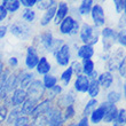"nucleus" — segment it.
Here are the masks:
<instances>
[{
    "mask_svg": "<svg viewBox=\"0 0 126 126\" xmlns=\"http://www.w3.org/2000/svg\"><path fill=\"white\" fill-rule=\"evenodd\" d=\"M78 33L83 45H90L94 47V45H96L100 40V31H97L93 25H91L87 22L80 24Z\"/></svg>",
    "mask_w": 126,
    "mask_h": 126,
    "instance_id": "1",
    "label": "nucleus"
},
{
    "mask_svg": "<svg viewBox=\"0 0 126 126\" xmlns=\"http://www.w3.org/2000/svg\"><path fill=\"white\" fill-rule=\"evenodd\" d=\"M8 31H9L13 36H15L18 39L23 40H28L31 37V33H32V29H31L30 24L25 23L23 21H16L12 23L8 27Z\"/></svg>",
    "mask_w": 126,
    "mask_h": 126,
    "instance_id": "2",
    "label": "nucleus"
},
{
    "mask_svg": "<svg viewBox=\"0 0 126 126\" xmlns=\"http://www.w3.org/2000/svg\"><path fill=\"white\" fill-rule=\"evenodd\" d=\"M25 91L28 93V97L37 100L38 102L45 97V92H46V90H45V87L43 85V81L40 79H33L32 83L28 86V88Z\"/></svg>",
    "mask_w": 126,
    "mask_h": 126,
    "instance_id": "3",
    "label": "nucleus"
},
{
    "mask_svg": "<svg viewBox=\"0 0 126 126\" xmlns=\"http://www.w3.org/2000/svg\"><path fill=\"white\" fill-rule=\"evenodd\" d=\"M45 117L47 118V126H63V116H62V110L59 109L56 106H52L49 110L46 112Z\"/></svg>",
    "mask_w": 126,
    "mask_h": 126,
    "instance_id": "4",
    "label": "nucleus"
},
{
    "mask_svg": "<svg viewBox=\"0 0 126 126\" xmlns=\"http://www.w3.org/2000/svg\"><path fill=\"white\" fill-rule=\"evenodd\" d=\"M100 36L102 38L103 44V50H109L116 43V36L117 31L110 27H104L100 31Z\"/></svg>",
    "mask_w": 126,
    "mask_h": 126,
    "instance_id": "5",
    "label": "nucleus"
},
{
    "mask_svg": "<svg viewBox=\"0 0 126 126\" xmlns=\"http://www.w3.org/2000/svg\"><path fill=\"white\" fill-rule=\"evenodd\" d=\"M54 57L60 66H69L70 61H71V49H70L69 44H63L60 47V49L54 54Z\"/></svg>",
    "mask_w": 126,
    "mask_h": 126,
    "instance_id": "6",
    "label": "nucleus"
},
{
    "mask_svg": "<svg viewBox=\"0 0 126 126\" xmlns=\"http://www.w3.org/2000/svg\"><path fill=\"white\" fill-rule=\"evenodd\" d=\"M90 14L92 20H93V27L95 29L104 27V24H106V14H104L103 7L100 3H94Z\"/></svg>",
    "mask_w": 126,
    "mask_h": 126,
    "instance_id": "7",
    "label": "nucleus"
},
{
    "mask_svg": "<svg viewBox=\"0 0 126 126\" xmlns=\"http://www.w3.org/2000/svg\"><path fill=\"white\" fill-rule=\"evenodd\" d=\"M39 54H38V49L34 45H30L27 47V56H25V66L28 70H33L36 69L37 64L39 62Z\"/></svg>",
    "mask_w": 126,
    "mask_h": 126,
    "instance_id": "8",
    "label": "nucleus"
},
{
    "mask_svg": "<svg viewBox=\"0 0 126 126\" xmlns=\"http://www.w3.org/2000/svg\"><path fill=\"white\" fill-rule=\"evenodd\" d=\"M75 102H76V94H75L73 91H69L66 93H62L57 96L55 106L59 109L63 110L64 108H66L69 106H75Z\"/></svg>",
    "mask_w": 126,
    "mask_h": 126,
    "instance_id": "9",
    "label": "nucleus"
},
{
    "mask_svg": "<svg viewBox=\"0 0 126 126\" xmlns=\"http://www.w3.org/2000/svg\"><path fill=\"white\" fill-rule=\"evenodd\" d=\"M28 99V93L27 91L23 90V88H20L17 87L16 90L14 91L13 93L9 95V103L12 108H15V107H21L23 104V102Z\"/></svg>",
    "mask_w": 126,
    "mask_h": 126,
    "instance_id": "10",
    "label": "nucleus"
},
{
    "mask_svg": "<svg viewBox=\"0 0 126 126\" xmlns=\"http://www.w3.org/2000/svg\"><path fill=\"white\" fill-rule=\"evenodd\" d=\"M69 12H70V8H69L68 2H65V1L57 2L56 13H55V17H54V20H53L54 24H55V25H59V24L69 15Z\"/></svg>",
    "mask_w": 126,
    "mask_h": 126,
    "instance_id": "11",
    "label": "nucleus"
},
{
    "mask_svg": "<svg viewBox=\"0 0 126 126\" xmlns=\"http://www.w3.org/2000/svg\"><path fill=\"white\" fill-rule=\"evenodd\" d=\"M53 106V102L49 101L48 99L44 97L41 101L37 103L36 108L33 109L32 113H31L30 118H33V117H37V116H43V115H46V112L49 110V108Z\"/></svg>",
    "mask_w": 126,
    "mask_h": 126,
    "instance_id": "12",
    "label": "nucleus"
},
{
    "mask_svg": "<svg viewBox=\"0 0 126 126\" xmlns=\"http://www.w3.org/2000/svg\"><path fill=\"white\" fill-rule=\"evenodd\" d=\"M76 22H77V20L72 15H68V16L59 24V32H60L61 34L70 36V33L73 30V27H75Z\"/></svg>",
    "mask_w": 126,
    "mask_h": 126,
    "instance_id": "13",
    "label": "nucleus"
},
{
    "mask_svg": "<svg viewBox=\"0 0 126 126\" xmlns=\"http://www.w3.org/2000/svg\"><path fill=\"white\" fill-rule=\"evenodd\" d=\"M88 86H90V79L88 77L85 76V75H78L75 79V83H73V90L78 92V93H87V90H88Z\"/></svg>",
    "mask_w": 126,
    "mask_h": 126,
    "instance_id": "14",
    "label": "nucleus"
},
{
    "mask_svg": "<svg viewBox=\"0 0 126 126\" xmlns=\"http://www.w3.org/2000/svg\"><path fill=\"white\" fill-rule=\"evenodd\" d=\"M103 106H104V117H103V122L106 124H110L112 123L115 118L117 117V113H118V108H117L116 104H111V103L108 102H103Z\"/></svg>",
    "mask_w": 126,
    "mask_h": 126,
    "instance_id": "15",
    "label": "nucleus"
},
{
    "mask_svg": "<svg viewBox=\"0 0 126 126\" xmlns=\"http://www.w3.org/2000/svg\"><path fill=\"white\" fill-rule=\"evenodd\" d=\"M96 80H97L100 87H102L104 90H109L110 87L112 86L113 81H115V77H113L112 72L104 71L102 73H99V77H97Z\"/></svg>",
    "mask_w": 126,
    "mask_h": 126,
    "instance_id": "16",
    "label": "nucleus"
},
{
    "mask_svg": "<svg viewBox=\"0 0 126 126\" xmlns=\"http://www.w3.org/2000/svg\"><path fill=\"white\" fill-rule=\"evenodd\" d=\"M34 78V73L32 72H24L23 70H18V87L27 90L28 86L32 83Z\"/></svg>",
    "mask_w": 126,
    "mask_h": 126,
    "instance_id": "17",
    "label": "nucleus"
},
{
    "mask_svg": "<svg viewBox=\"0 0 126 126\" xmlns=\"http://www.w3.org/2000/svg\"><path fill=\"white\" fill-rule=\"evenodd\" d=\"M94 54H95L94 47L90 45H81L78 47L77 50V57L80 60H92Z\"/></svg>",
    "mask_w": 126,
    "mask_h": 126,
    "instance_id": "18",
    "label": "nucleus"
},
{
    "mask_svg": "<svg viewBox=\"0 0 126 126\" xmlns=\"http://www.w3.org/2000/svg\"><path fill=\"white\" fill-rule=\"evenodd\" d=\"M54 38H55V37H54L53 32L49 30H45L39 34V44L41 45V47H43L44 49H46V52L49 49V47H50V45H52V43H53Z\"/></svg>",
    "mask_w": 126,
    "mask_h": 126,
    "instance_id": "19",
    "label": "nucleus"
},
{
    "mask_svg": "<svg viewBox=\"0 0 126 126\" xmlns=\"http://www.w3.org/2000/svg\"><path fill=\"white\" fill-rule=\"evenodd\" d=\"M104 111H106V109H104V106H103V103H101V104H99V106H97V108L94 110L93 112L90 115V117H88V120H90L92 124H94V125H97V124H100L101 122H103Z\"/></svg>",
    "mask_w": 126,
    "mask_h": 126,
    "instance_id": "20",
    "label": "nucleus"
},
{
    "mask_svg": "<svg viewBox=\"0 0 126 126\" xmlns=\"http://www.w3.org/2000/svg\"><path fill=\"white\" fill-rule=\"evenodd\" d=\"M52 69V65L50 63L48 62V59L46 56H41L39 59V62L37 64L36 66V70H37V73L38 75H41V76H45V75H48Z\"/></svg>",
    "mask_w": 126,
    "mask_h": 126,
    "instance_id": "21",
    "label": "nucleus"
},
{
    "mask_svg": "<svg viewBox=\"0 0 126 126\" xmlns=\"http://www.w3.org/2000/svg\"><path fill=\"white\" fill-rule=\"evenodd\" d=\"M37 103H38V101H37V100L31 99V97H28V99L23 102V104L20 107L22 115H25V116L30 117L31 113H32V111H33V109L36 108Z\"/></svg>",
    "mask_w": 126,
    "mask_h": 126,
    "instance_id": "22",
    "label": "nucleus"
},
{
    "mask_svg": "<svg viewBox=\"0 0 126 126\" xmlns=\"http://www.w3.org/2000/svg\"><path fill=\"white\" fill-rule=\"evenodd\" d=\"M56 5L45 10V13H44L43 17L40 20V25L41 27H47V25H49L50 22H53L54 17H55V13H56Z\"/></svg>",
    "mask_w": 126,
    "mask_h": 126,
    "instance_id": "23",
    "label": "nucleus"
},
{
    "mask_svg": "<svg viewBox=\"0 0 126 126\" xmlns=\"http://www.w3.org/2000/svg\"><path fill=\"white\" fill-rule=\"evenodd\" d=\"M0 3L6 8L8 14H15L21 7L20 0H2Z\"/></svg>",
    "mask_w": 126,
    "mask_h": 126,
    "instance_id": "24",
    "label": "nucleus"
},
{
    "mask_svg": "<svg viewBox=\"0 0 126 126\" xmlns=\"http://www.w3.org/2000/svg\"><path fill=\"white\" fill-rule=\"evenodd\" d=\"M94 5L93 0H83L78 7V15L79 16H87L92 10V7Z\"/></svg>",
    "mask_w": 126,
    "mask_h": 126,
    "instance_id": "25",
    "label": "nucleus"
},
{
    "mask_svg": "<svg viewBox=\"0 0 126 126\" xmlns=\"http://www.w3.org/2000/svg\"><path fill=\"white\" fill-rule=\"evenodd\" d=\"M62 93H63V87L61 86L60 84H57V85H55V86L53 87V88H50V90L45 92V95H46L45 97L48 99L49 101H52V102H54V101L56 100L57 96Z\"/></svg>",
    "mask_w": 126,
    "mask_h": 126,
    "instance_id": "26",
    "label": "nucleus"
},
{
    "mask_svg": "<svg viewBox=\"0 0 126 126\" xmlns=\"http://www.w3.org/2000/svg\"><path fill=\"white\" fill-rule=\"evenodd\" d=\"M62 116H63V122L64 124H68L70 122H72V119L76 117V109L75 106H69L64 108L62 110Z\"/></svg>",
    "mask_w": 126,
    "mask_h": 126,
    "instance_id": "27",
    "label": "nucleus"
},
{
    "mask_svg": "<svg viewBox=\"0 0 126 126\" xmlns=\"http://www.w3.org/2000/svg\"><path fill=\"white\" fill-rule=\"evenodd\" d=\"M100 103L99 101L96 99H91L88 102L85 104V107H84V110H83V117H90V115L92 112H93L94 110L97 108V106H99Z\"/></svg>",
    "mask_w": 126,
    "mask_h": 126,
    "instance_id": "28",
    "label": "nucleus"
},
{
    "mask_svg": "<svg viewBox=\"0 0 126 126\" xmlns=\"http://www.w3.org/2000/svg\"><path fill=\"white\" fill-rule=\"evenodd\" d=\"M41 81H43V85H44V87H45V90L48 91V90H50V88H53L55 85H57V77L48 73V75H45V76H44Z\"/></svg>",
    "mask_w": 126,
    "mask_h": 126,
    "instance_id": "29",
    "label": "nucleus"
},
{
    "mask_svg": "<svg viewBox=\"0 0 126 126\" xmlns=\"http://www.w3.org/2000/svg\"><path fill=\"white\" fill-rule=\"evenodd\" d=\"M100 91H101V87H100L97 80H90V86L87 90V94L91 99H96L97 95L100 94Z\"/></svg>",
    "mask_w": 126,
    "mask_h": 126,
    "instance_id": "30",
    "label": "nucleus"
},
{
    "mask_svg": "<svg viewBox=\"0 0 126 126\" xmlns=\"http://www.w3.org/2000/svg\"><path fill=\"white\" fill-rule=\"evenodd\" d=\"M81 70H83V75L85 76H90L91 73L95 70V63L93 60H81Z\"/></svg>",
    "mask_w": 126,
    "mask_h": 126,
    "instance_id": "31",
    "label": "nucleus"
},
{
    "mask_svg": "<svg viewBox=\"0 0 126 126\" xmlns=\"http://www.w3.org/2000/svg\"><path fill=\"white\" fill-rule=\"evenodd\" d=\"M22 115L21 112V108L20 107H15V108H12L8 112V116H7V119H6V124L7 125H13L14 122L18 118V117Z\"/></svg>",
    "mask_w": 126,
    "mask_h": 126,
    "instance_id": "32",
    "label": "nucleus"
},
{
    "mask_svg": "<svg viewBox=\"0 0 126 126\" xmlns=\"http://www.w3.org/2000/svg\"><path fill=\"white\" fill-rule=\"evenodd\" d=\"M36 17H37L36 10L30 9V8H24L23 12H22V20H23L25 23H28V24L34 22Z\"/></svg>",
    "mask_w": 126,
    "mask_h": 126,
    "instance_id": "33",
    "label": "nucleus"
},
{
    "mask_svg": "<svg viewBox=\"0 0 126 126\" xmlns=\"http://www.w3.org/2000/svg\"><path fill=\"white\" fill-rule=\"evenodd\" d=\"M125 123H126V109L125 108H120V109H118L117 117L112 122V126H125Z\"/></svg>",
    "mask_w": 126,
    "mask_h": 126,
    "instance_id": "34",
    "label": "nucleus"
},
{
    "mask_svg": "<svg viewBox=\"0 0 126 126\" xmlns=\"http://www.w3.org/2000/svg\"><path fill=\"white\" fill-rule=\"evenodd\" d=\"M72 77H73L72 70H71L70 66H68V68H66V69L61 73V77H60V79H61V81H62L63 86H69V84L71 83Z\"/></svg>",
    "mask_w": 126,
    "mask_h": 126,
    "instance_id": "35",
    "label": "nucleus"
},
{
    "mask_svg": "<svg viewBox=\"0 0 126 126\" xmlns=\"http://www.w3.org/2000/svg\"><path fill=\"white\" fill-rule=\"evenodd\" d=\"M122 93L117 92V91H109L107 94V101L106 102L111 103V104H116L117 102H119L122 100Z\"/></svg>",
    "mask_w": 126,
    "mask_h": 126,
    "instance_id": "36",
    "label": "nucleus"
},
{
    "mask_svg": "<svg viewBox=\"0 0 126 126\" xmlns=\"http://www.w3.org/2000/svg\"><path fill=\"white\" fill-rule=\"evenodd\" d=\"M56 3H57V1H55V0H41V1L37 2L36 6L39 10H47L50 7L55 6Z\"/></svg>",
    "mask_w": 126,
    "mask_h": 126,
    "instance_id": "37",
    "label": "nucleus"
},
{
    "mask_svg": "<svg viewBox=\"0 0 126 126\" xmlns=\"http://www.w3.org/2000/svg\"><path fill=\"white\" fill-rule=\"evenodd\" d=\"M63 44H64V41H63V39H60V38H54V40H53V43H52V45H50V47H49V49L47 50L48 53H50V54H55L57 52V50L60 49V47L62 46Z\"/></svg>",
    "mask_w": 126,
    "mask_h": 126,
    "instance_id": "38",
    "label": "nucleus"
},
{
    "mask_svg": "<svg viewBox=\"0 0 126 126\" xmlns=\"http://www.w3.org/2000/svg\"><path fill=\"white\" fill-rule=\"evenodd\" d=\"M30 125L31 126H47V118L45 117V115L33 117V118H31Z\"/></svg>",
    "mask_w": 126,
    "mask_h": 126,
    "instance_id": "39",
    "label": "nucleus"
},
{
    "mask_svg": "<svg viewBox=\"0 0 126 126\" xmlns=\"http://www.w3.org/2000/svg\"><path fill=\"white\" fill-rule=\"evenodd\" d=\"M69 66L71 68V70H72L73 75L78 76V75H81V73H83V70H81V62H80L79 60L72 61Z\"/></svg>",
    "mask_w": 126,
    "mask_h": 126,
    "instance_id": "40",
    "label": "nucleus"
},
{
    "mask_svg": "<svg viewBox=\"0 0 126 126\" xmlns=\"http://www.w3.org/2000/svg\"><path fill=\"white\" fill-rule=\"evenodd\" d=\"M31 122V118L29 116H25V115H21L18 118H17L15 122H14L13 126H25L29 125Z\"/></svg>",
    "mask_w": 126,
    "mask_h": 126,
    "instance_id": "41",
    "label": "nucleus"
},
{
    "mask_svg": "<svg viewBox=\"0 0 126 126\" xmlns=\"http://www.w3.org/2000/svg\"><path fill=\"white\" fill-rule=\"evenodd\" d=\"M113 6L115 9L118 14H125L126 9V1L125 0H115L113 1Z\"/></svg>",
    "mask_w": 126,
    "mask_h": 126,
    "instance_id": "42",
    "label": "nucleus"
},
{
    "mask_svg": "<svg viewBox=\"0 0 126 126\" xmlns=\"http://www.w3.org/2000/svg\"><path fill=\"white\" fill-rule=\"evenodd\" d=\"M12 71H13V70H10L9 68H6V66H5V69H3L2 73H1V76H0V90L5 86V84H6L7 79H8L9 75L12 73Z\"/></svg>",
    "mask_w": 126,
    "mask_h": 126,
    "instance_id": "43",
    "label": "nucleus"
},
{
    "mask_svg": "<svg viewBox=\"0 0 126 126\" xmlns=\"http://www.w3.org/2000/svg\"><path fill=\"white\" fill-rule=\"evenodd\" d=\"M116 43H118L120 46H126V30H119L116 36Z\"/></svg>",
    "mask_w": 126,
    "mask_h": 126,
    "instance_id": "44",
    "label": "nucleus"
},
{
    "mask_svg": "<svg viewBox=\"0 0 126 126\" xmlns=\"http://www.w3.org/2000/svg\"><path fill=\"white\" fill-rule=\"evenodd\" d=\"M8 112H9V109H8L5 104L1 103V104H0V125H2L3 123H6Z\"/></svg>",
    "mask_w": 126,
    "mask_h": 126,
    "instance_id": "45",
    "label": "nucleus"
},
{
    "mask_svg": "<svg viewBox=\"0 0 126 126\" xmlns=\"http://www.w3.org/2000/svg\"><path fill=\"white\" fill-rule=\"evenodd\" d=\"M125 66H126V59L123 57V59L119 61L118 65H117V69H116V70H118V72H119L122 78H125V76H126V68Z\"/></svg>",
    "mask_w": 126,
    "mask_h": 126,
    "instance_id": "46",
    "label": "nucleus"
},
{
    "mask_svg": "<svg viewBox=\"0 0 126 126\" xmlns=\"http://www.w3.org/2000/svg\"><path fill=\"white\" fill-rule=\"evenodd\" d=\"M7 65H8V68H9L10 70L16 69L17 66H18V59H17L16 56L9 57L8 61H7Z\"/></svg>",
    "mask_w": 126,
    "mask_h": 126,
    "instance_id": "47",
    "label": "nucleus"
},
{
    "mask_svg": "<svg viewBox=\"0 0 126 126\" xmlns=\"http://www.w3.org/2000/svg\"><path fill=\"white\" fill-rule=\"evenodd\" d=\"M38 2V0H20L21 6H23L24 8H30L32 9V7H34Z\"/></svg>",
    "mask_w": 126,
    "mask_h": 126,
    "instance_id": "48",
    "label": "nucleus"
},
{
    "mask_svg": "<svg viewBox=\"0 0 126 126\" xmlns=\"http://www.w3.org/2000/svg\"><path fill=\"white\" fill-rule=\"evenodd\" d=\"M8 17V12L6 10V8L0 3V22H3L5 20H7Z\"/></svg>",
    "mask_w": 126,
    "mask_h": 126,
    "instance_id": "49",
    "label": "nucleus"
},
{
    "mask_svg": "<svg viewBox=\"0 0 126 126\" xmlns=\"http://www.w3.org/2000/svg\"><path fill=\"white\" fill-rule=\"evenodd\" d=\"M8 32V25H0V39L5 38Z\"/></svg>",
    "mask_w": 126,
    "mask_h": 126,
    "instance_id": "50",
    "label": "nucleus"
},
{
    "mask_svg": "<svg viewBox=\"0 0 126 126\" xmlns=\"http://www.w3.org/2000/svg\"><path fill=\"white\" fill-rule=\"evenodd\" d=\"M77 126H90V120L87 117H81V119L77 123Z\"/></svg>",
    "mask_w": 126,
    "mask_h": 126,
    "instance_id": "51",
    "label": "nucleus"
},
{
    "mask_svg": "<svg viewBox=\"0 0 126 126\" xmlns=\"http://www.w3.org/2000/svg\"><path fill=\"white\" fill-rule=\"evenodd\" d=\"M79 28H80V22L77 21L76 24H75V27H73V30L71 31V33H70V36H76L77 33L79 32Z\"/></svg>",
    "mask_w": 126,
    "mask_h": 126,
    "instance_id": "52",
    "label": "nucleus"
},
{
    "mask_svg": "<svg viewBox=\"0 0 126 126\" xmlns=\"http://www.w3.org/2000/svg\"><path fill=\"white\" fill-rule=\"evenodd\" d=\"M87 77H88V79L90 80H96L97 79V77H99V72H97L96 70H94L93 72L91 73L90 76H87Z\"/></svg>",
    "mask_w": 126,
    "mask_h": 126,
    "instance_id": "53",
    "label": "nucleus"
},
{
    "mask_svg": "<svg viewBox=\"0 0 126 126\" xmlns=\"http://www.w3.org/2000/svg\"><path fill=\"white\" fill-rule=\"evenodd\" d=\"M3 69H5V63L2 61H0V76H1V73H2Z\"/></svg>",
    "mask_w": 126,
    "mask_h": 126,
    "instance_id": "54",
    "label": "nucleus"
},
{
    "mask_svg": "<svg viewBox=\"0 0 126 126\" xmlns=\"http://www.w3.org/2000/svg\"><path fill=\"white\" fill-rule=\"evenodd\" d=\"M63 126H77V123H73V122H70L68 124H64Z\"/></svg>",
    "mask_w": 126,
    "mask_h": 126,
    "instance_id": "55",
    "label": "nucleus"
},
{
    "mask_svg": "<svg viewBox=\"0 0 126 126\" xmlns=\"http://www.w3.org/2000/svg\"><path fill=\"white\" fill-rule=\"evenodd\" d=\"M25 126H31V125H30V124H29V125H25Z\"/></svg>",
    "mask_w": 126,
    "mask_h": 126,
    "instance_id": "56",
    "label": "nucleus"
},
{
    "mask_svg": "<svg viewBox=\"0 0 126 126\" xmlns=\"http://www.w3.org/2000/svg\"><path fill=\"white\" fill-rule=\"evenodd\" d=\"M6 126H13V125H6Z\"/></svg>",
    "mask_w": 126,
    "mask_h": 126,
    "instance_id": "57",
    "label": "nucleus"
}]
</instances>
